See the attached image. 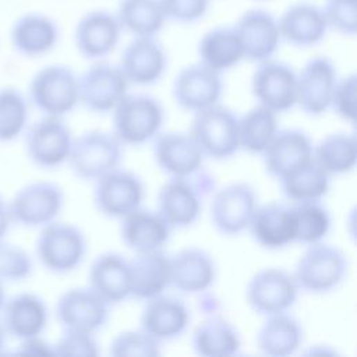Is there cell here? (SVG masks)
<instances>
[{"label":"cell","instance_id":"1","mask_svg":"<svg viewBox=\"0 0 357 357\" xmlns=\"http://www.w3.org/2000/svg\"><path fill=\"white\" fill-rule=\"evenodd\" d=\"M213 188V176L202 167L183 177H170L158 192V212L172 229L188 227L198 219L202 201Z\"/></svg>","mask_w":357,"mask_h":357},{"label":"cell","instance_id":"2","mask_svg":"<svg viewBox=\"0 0 357 357\" xmlns=\"http://www.w3.org/2000/svg\"><path fill=\"white\" fill-rule=\"evenodd\" d=\"M112 112L113 134L127 145H142L153 139L165 120L159 100L145 93H127Z\"/></svg>","mask_w":357,"mask_h":357},{"label":"cell","instance_id":"3","mask_svg":"<svg viewBox=\"0 0 357 357\" xmlns=\"http://www.w3.org/2000/svg\"><path fill=\"white\" fill-rule=\"evenodd\" d=\"M347 268V258L340 248L318 241L308 244L296 264L293 276L298 289L322 294L344 280Z\"/></svg>","mask_w":357,"mask_h":357},{"label":"cell","instance_id":"4","mask_svg":"<svg viewBox=\"0 0 357 357\" xmlns=\"http://www.w3.org/2000/svg\"><path fill=\"white\" fill-rule=\"evenodd\" d=\"M28 95L43 114L63 117L79 102L78 77L66 64H47L32 75Z\"/></svg>","mask_w":357,"mask_h":357},{"label":"cell","instance_id":"5","mask_svg":"<svg viewBox=\"0 0 357 357\" xmlns=\"http://www.w3.org/2000/svg\"><path fill=\"white\" fill-rule=\"evenodd\" d=\"M35 251L45 269L53 273H68L82 264L86 240L77 226L53 220L42 226Z\"/></svg>","mask_w":357,"mask_h":357},{"label":"cell","instance_id":"6","mask_svg":"<svg viewBox=\"0 0 357 357\" xmlns=\"http://www.w3.org/2000/svg\"><path fill=\"white\" fill-rule=\"evenodd\" d=\"M121 145L113 132L91 130L73 139L67 162L74 176L95 181L119 167L123 156Z\"/></svg>","mask_w":357,"mask_h":357},{"label":"cell","instance_id":"7","mask_svg":"<svg viewBox=\"0 0 357 357\" xmlns=\"http://www.w3.org/2000/svg\"><path fill=\"white\" fill-rule=\"evenodd\" d=\"M238 117L219 103L195 112L190 135L204 156L215 160L231 158L238 148Z\"/></svg>","mask_w":357,"mask_h":357},{"label":"cell","instance_id":"8","mask_svg":"<svg viewBox=\"0 0 357 357\" xmlns=\"http://www.w3.org/2000/svg\"><path fill=\"white\" fill-rule=\"evenodd\" d=\"M298 286L293 273L280 268H264L254 273L245 287V298L261 315L287 312L297 300Z\"/></svg>","mask_w":357,"mask_h":357},{"label":"cell","instance_id":"9","mask_svg":"<svg viewBox=\"0 0 357 357\" xmlns=\"http://www.w3.org/2000/svg\"><path fill=\"white\" fill-rule=\"evenodd\" d=\"M63 190L52 181H33L21 187L8 202L11 220L24 227H42L61 212Z\"/></svg>","mask_w":357,"mask_h":357},{"label":"cell","instance_id":"10","mask_svg":"<svg viewBox=\"0 0 357 357\" xmlns=\"http://www.w3.org/2000/svg\"><path fill=\"white\" fill-rule=\"evenodd\" d=\"M71 144V131L57 116L43 114L25 131L26 156L38 167L53 169L67 162Z\"/></svg>","mask_w":357,"mask_h":357},{"label":"cell","instance_id":"11","mask_svg":"<svg viewBox=\"0 0 357 357\" xmlns=\"http://www.w3.org/2000/svg\"><path fill=\"white\" fill-rule=\"evenodd\" d=\"M251 91L261 106L273 113L287 112L297 103V74L284 61H259L251 78Z\"/></svg>","mask_w":357,"mask_h":357},{"label":"cell","instance_id":"12","mask_svg":"<svg viewBox=\"0 0 357 357\" xmlns=\"http://www.w3.org/2000/svg\"><path fill=\"white\" fill-rule=\"evenodd\" d=\"M128 81L119 64L98 61L78 77L79 102L93 113L112 112L128 93Z\"/></svg>","mask_w":357,"mask_h":357},{"label":"cell","instance_id":"13","mask_svg":"<svg viewBox=\"0 0 357 357\" xmlns=\"http://www.w3.org/2000/svg\"><path fill=\"white\" fill-rule=\"evenodd\" d=\"M142 198L144 184L132 172L117 167L95 180L93 202L96 209L107 218H124L139 208Z\"/></svg>","mask_w":357,"mask_h":357},{"label":"cell","instance_id":"14","mask_svg":"<svg viewBox=\"0 0 357 357\" xmlns=\"http://www.w3.org/2000/svg\"><path fill=\"white\" fill-rule=\"evenodd\" d=\"M56 318L64 331L93 333L109 318V304L89 286L66 290L56 303Z\"/></svg>","mask_w":357,"mask_h":357},{"label":"cell","instance_id":"15","mask_svg":"<svg viewBox=\"0 0 357 357\" xmlns=\"http://www.w3.org/2000/svg\"><path fill=\"white\" fill-rule=\"evenodd\" d=\"M257 206L255 190L248 183H231L215 192L211 222L220 234L234 236L248 227Z\"/></svg>","mask_w":357,"mask_h":357},{"label":"cell","instance_id":"16","mask_svg":"<svg viewBox=\"0 0 357 357\" xmlns=\"http://www.w3.org/2000/svg\"><path fill=\"white\" fill-rule=\"evenodd\" d=\"M233 26L241 42L244 59L250 61L272 59L282 42L278 17L261 7L241 13Z\"/></svg>","mask_w":357,"mask_h":357},{"label":"cell","instance_id":"17","mask_svg":"<svg viewBox=\"0 0 357 357\" xmlns=\"http://www.w3.org/2000/svg\"><path fill=\"white\" fill-rule=\"evenodd\" d=\"M121 35V26L114 13L103 8L89 10L81 15L74 26L77 52L88 60H102L110 54Z\"/></svg>","mask_w":357,"mask_h":357},{"label":"cell","instance_id":"18","mask_svg":"<svg viewBox=\"0 0 357 357\" xmlns=\"http://www.w3.org/2000/svg\"><path fill=\"white\" fill-rule=\"evenodd\" d=\"M336 81V67L329 57H311L297 74L296 105L310 116H321L331 107Z\"/></svg>","mask_w":357,"mask_h":357},{"label":"cell","instance_id":"19","mask_svg":"<svg viewBox=\"0 0 357 357\" xmlns=\"http://www.w3.org/2000/svg\"><path fill=\"white\" fill-rule=\"evenodd\" d=\"M8 38L15 53L35 59L50 53L57 46L60 28L52 15L40 11H28L13 21Z\"/></svg>","mask_w":357,"mask_h":357},{"label":"cell","instance_id":"20","mask_svg":"<svg viewBox=\"0 0 357 357\" xmlns=\"http://www.w3.org/2000/svg\"><path fill=\"white\" fill-rule=\"evenodd\" d=\"M223 91L220 73L202 63L181 68L173 81V98L177 106L188 112H198L216 105Z\"/></svg>","mask_w":357,"mask_h":357},{"label":"cell","instance_id":"21","mask_svg":"<svg viewBox=\"0 0 357 357\" xmlns=\"http://www.w3.org/2000/svg\"><path fill=\"white\" fill-rule=\"evenodd\" d=\"M119 67L128 84H155L167 67L166 50L156 36H134L124 47Z\"/></svg>","mask_w":357,"mask_h":357},{"label":"cell","instance_id":"22","mask_svg":"<svg viewBox=\"0 0 357 357\" xmlns=\"http://www.w3.org/2000/svg\"><path fill=\"white\" fill-rule=\"evenodd\" d=\"M280 38L294 47H311L324 40L328 25L321 6L310 1L289 4L278 17Z\"/></svg>","mask_w":357,"mask_h":357},{"label":"cell","instance_id":"23","mask_svg":"<svg viewBox=\"0 0 357 357\" xmlns=\"http://www.w3.org/2000/svg\"><path fill=\"white\" fill-rule=\"evenodd\" d=\"M0 314L6 333L20 340L40 336L49 317L43 298L28 291L4 300Z\"/></svg>","mask_w":357,"mask_h":357},{"label":"cell","instance_id":"24","mask_svg":"<svg viewBox=\"0 0 357 357\" xmlns=\"http://www.w3.org/2000/svg\"><path fill=\"white\" fill-rule=\"evenodd\" d=\"M188 324L190 311L187 305L180 298L163 293L146 300L139 317L141 329L158 342L178 337Z\"/></svg>","mask_w":357,"mask_h":357},{"label":"cell","instance_id":"25","mask_svg":"<svg viewBox=\"0 0 357 357\" xmlns=\"http://www.w3.org/2000/svg\"><path fill=\"white\" fill-rule=\"evenodd\" d=\"M153 158L162 172L183 177L202 167L205 156L190 132L169 131L155 137Z\"/></svg>","mask_w":357,"mask_h":357},{"label":"cell","instance_id":"26","mask_svg":"<svg viewBox=\"0 0 357 357\" xmlns=\"http://www.w3.org/2000/svg\"><path fill=\"white\" fill-rule=\"evenodd\" d=\"M312 142L298 128L278 130L264 149L265 170L275 178H282L291 170L307 163L312 158Z\"/></svg>","mask_w":357,"mask_h":357},{"label":"cell","instance_id":"27","mask_svg":"<svg viewBox=\"0 0 357 357\" xmlns=\"http://www.w3.org/2000/svg\"><path fill=\"white\" fill-rule=\"evenodd\" d=\"M247 229L254 241L266 250L283 248L296 237L290 205L276 201L257 206Z\"/></svg>","mask_w":357,"mask_h":357},{"label":"cell","instance_id":"28","mask_svg":"<svg viewBox=\"0 0 357 357\" xmlns=\"http://www.w3.org/2000/svg\"><path fill=\"white\" fill-rule=\"evenodd\" d=\"M215 278V261L202 248L187 247L170 257V284L181 293H202Z\"/></svg>","mask_w":357,"mask_h":357},{"label":"cell","instance_id":"29","mask_svg":"<svg viewBox=\"0 0 357 357\" xmlns=\"http://www.w3.org/2000/svg\"><path fill=\"white\" fill-rule=\"evenodd\" d=\"M89 287L109 305L131 297V273L128 261L117 252L98 255L88 273Z\"/></svg>","mask_w":357,"mask_h":357},{"label":"cell","instance_id":"30","mask_svg":"<svg viewBox=\"0 0 357 357\" xmlns=\"http://www.w3.org/2000/svg\"><path fill=\"white\" fill-rule=\"evenodd\" d=\"M131 273V297L149 300L170 286V257L162 248L135 252L128 261Z\"/></svg>","mask_w":357,"mask_h":357},{"label":"cell","instance_id":"31","mask_svg":"<svg viewBox=\"0 0 357 357\" xmlns=\"http://www.w3.org/2000/svg\"><path fill=\"white\" fill-rule=\"evenodd\" d=\"M172 227L158 211L141 209L121 218L120 236L123 243L135 252L160 250L170 236Z\"/></svg>","mask_w":357,"mask_h":357},{"label":"cell","instance_id":"32","mask_svg":"<svg viewBox=\"0 0 357 357\" xmlns=\"http://www.w3.org/2000/svg\"><path fill=\"white\" fill-rule=\"evenodd\" d=\"M199 63L216 73L237 66L243 59V46L233 25H218L208 29L197 46Z\"/></svg>","mask_w":357,"mask_h":357},{"label":"cell","instance_id":"33","mask_svg":"<svg viewBox=\"0 0 357 357\" xmlns=\"http://www.w3.org/2000/svg\"><path fill=\"white\" fill-rule=\"evenodd\" d=\"M191 344L202 357H230L238 353L241 340L231 322L220 315H211L195 326Z\"/></svg>","mask_w":357,"mask_h":357},{"label":"cell","instance_id":"34","mask_svg":"<svg viewBox=\"0 0 357 357\" xmlns=\"http://www.w3.org/2000/svg\"><path fill=\"white\" fill-rule=\"evenodd\" d=\"M300 322L287 312L268 315L257 332L259 351L269 357H287L301 344Z\"/></svg>","mask_w":357,"mask_h":357},{"label":"cell","instance_id":"35","mask_svg":"<svg viewBox=\"0 0 357 357\" xmlns=\"http://www.w3.org/2000/svg\"><path fill=\"white\" fill-rule=\"evenodd\" d=\"M114 14L132 36H156L166 22L159 0H119Z\"/></svg>","mask_w":357,"mask_h":357},{"label":"cell","instance_id":"36","mask_svg":"<svg viewBox=\"0 0 357 357\" xmlns=\"http://www.w3.org/2000/svg\"><path fill=\"white\" fill-rule=\"evenodd\" d=\"M280 188L290 202L319 201L329 190V174L311 158L282 178Z\"/></svg>","mask_w":357,"mask_h":357},{"label":"cell","instance_id":"37","mask_svg":"<svg viewBox=\"0 0 357 357\" xmlns=\"http://www.w3.org/2000/svg\"><path fill=\"white\" fill-rule=\"evenodd\" d=\"M312 158L329 176L351 172L357 160L356 135L347 132L326 135L312 148Z\"/></svg>","mask_w":357,"mask_h":357},{"label":"cell","instance_id":"38","mask_svg":"<svg viewBox=\"0 0 357 357\" xmlns=\"http://www.w3.org/2000/svg\"><path fill=\"white\" fill-rule=\"evenodd\" d=\"M276 131V113L258 105L238 119V148L248 153H262Z\"/></svg>","mask_w":357,"mask_h":357},{"label":"cell","instance_id":"39","mask_svg":"<svg viewBox=\"0 0 357 357\" xmlns=\"http://www.w3.org/2000/svg\"><path fill=\"white\" fill-rule=\"evenodd\" d=\"M296 237L294 243L314 244L321 241L331 229V215L319 201L291 202L290 205Z\"/></svg>","mask_w":357,"mask_h":357},{"label":"cell","instance_id":"40","mask_svg":"<svg viewBox=\"0 0 357 357\" xmlns=\"http://www.w3.org/2000/svg\"><path fill=\"white\" fill-rule=\"evenodd\" d=\"M28 103L13 86L0 88V142L15 139L26 127Z\"/></svg>","mask_w":357,"mask_h":357},{"label":"cell","instance_id":"41","mask_svg":"<svg viewBox=\"0 0 357 357\" xmlns=\"http://www.w3.org/2000/svg\"><path fill=\"white\" fill-rule=\"evenodd\" d=\"M109 353L113 357H156L160 354L159 342L139 331H124L110 343Z\"/></svg>","mask_w":357,"mask_h":357},{"label":"cell","instance_id":"42","mask_svg":"<svg viewBox=\"0 0 357 357\" xmlns=\"http://www.w3.org/2000/svg\"><path fill=\"white\" fill-rule=\"evenodd\" d=\"M32 268V258L24 248L0 240V282L24 280Z\"/></svg>","mask_w":357,"mask_h":357},{"label":"cell","instance_id":"43","mask_svg":"<svg viewBox=\"0 0 357 357\" xmlns=\"http://www.w3.org/2000/svg\"><path fill=\"white\" fill-rule=\"evenodd\" d=\"M328 29L344 36L357 32V0H325L321 7Z\"/></svg>","mask_w":357,"mask_h":357},{"label":"cell","instance_id":"44","mask_svg":"<svg viewBox=\"0 0 357 357\" xmlns=\"http://www.w3.org/2000/svg\"><path fill=\"white\" fill-rule=\"evenodd\" d=\"M166 21L176 24H194L202 20L211 0H159Z\"/></svg>","mask_w":357,"mask_h":357},{"label":"cell","instance_id":"45","mask_svg":"<svg viewBox=\"0 0 357 357\" xmlns=\"http://www.w3.org/2000/svg\"><path fill=\"white\" fill-rule=\"evenodd\" d=\"M356 89H357V75L354 73L336 81L331 107L333 112L349 123L356 120Z\"/></svg>","mask_w":357,"mask_h":357},{"label":"cell","instance_id":"46","mask_svg":"<svg viewBox=\"0 0 357 357\" xmlns=\"http://www.w3.org/2000/svg\"><path fill=\"white\" fill-rule=\"evenodd\" d=\"M54 356L61 357H96L99 354L98 344L92 333L64 331L63 336L53 346Z\"/></svg>","mask_w":357,"mask_h":357},{"label":"cell","instance_id":"47","mask_svg":"<svg viewBox=\"0 0 357 357\" xmlns=\"http://www.w3.org/2000/svg\"><path fill=\"white\" fill-rule=\"evenodd\" d=\"M20 354H32V356H54L53 347H50L45 340L40 339V336L29 337L25 340H21L20 349L17 350Z\"/></svg>","mask_w":357,"mask_h":357},{"label":"cell","instance_id":"48","mask_svg":"<svg viewBox=\"0 0 357 357\" xmlns=\"http://www.w3.org/2000/svg\"><path fill=\"white\" fill-rule=\"evenodd\" d=\"M11 222L13 220H11V216H10L8 204H6V201L0 195V240L4 238V236L7 234Z\"/></svg>","mask_w":357,"mask_h":357},{"label":"cell","instance_id":"49","mask_svg":"<svg viewBox=\"0 0 357 357\" xmlns=\"http://www.w3.org/2000/svg\"><path fill=\"white\" fill-rule=\"evenodd\" d=\"M6 331H4V328L1 326V324H0V354L3 353V349H4V346H6Z\"/></svg>","mask_w":357,"mask_h":357},{"label":"cell","instance_id":"50","mask_svg":"<svg viewBox=\"0 0 357 357\" xmlns=\"http://www.w3.org/2000/svg\"><path fill=\"white\" fill-rule=\"evenodd\" d=\"M4 300H6V297H4V289H3V282H0V311H1V307H3V304H4Z\"/></svg>","mask_w":357,"mask_h":357},{"label":"cell","instance_id":"51","mask_svg":"<svg viewBox=\"0 0 357 357\" xmlns=\"http://www.w3.org/2000/svg\"><path fill=\"white\" fill-rule=\"evenodd\" d=\"M258 1H264V0H258Z\"/></svg>","mask_w":357,"mask_h":357}]
</instances>
